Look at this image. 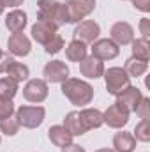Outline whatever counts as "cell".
Wrapping results in <instances>:
<instances>
[{
	"label": "cell",
	"mask_w": 150,
	"mask_h": 152,
	"mask_svg": "<svg viewBox=\"0 0 150 152\" xmlns=\"http://www.w3.org/2000/svg\"><path fill=\"white\" fill-rule=\"evenodd\" d=\"M62 94L71 101L74 106H87L94 99V87L79 78H67L62 81Z\"/></svg>",
	"instance_id": "obj_1"
},
{
	"label": "cell",
	"mask_w": 150,
	"mask_h": 152,
	"mask_svg": "<svg viewBox=\"0 0 150 152\" xmlns=\"http://www.w3.org/2000/svg\"><path fill=\"white\" fill-rule=\"evenodd\" d=\"M37 21H42L55 30L67 23V12L58 0H37Z\"/></svg>",
	"instance_id": "obj_2"
},
{
	"label": "cell",
	"mask_w": 150,
	"mask_h": 152,
	"mask_svg": "<svg viewBox=\"0 0 150 152\" xmlns=\"http://www.w3.org/2000/svg\"><path fill=\"white\" fill-rule=\"evenodd\" d=\"M103 78H104L108 94H111L115 97L122 94L127 87H131V76L124 71V67H108L104 69Z\"/></svg>",
	"instance_id": "obj_3"
},
{
	"label": "cell",
	"mask_w": 150,
	"mask_h": 152,
	"mask_svg": "<svg viewBox=\"0 0 150 152\" xmlns=\"http://www.w3.org/2000/svg\"><path fill=\"white\" fill-rule=\"evenodd\" d=\"M67 12V23H79L95 9V0H67L64 4Z\"/></svg>",
	"instance_id": "obj_4"
},
{
	"label": "cell",
	"mask_w": 150,
	"mask_h": 152,
	"mask_svg": "<svg viewBox=\"0 0 150 152\" xmlns=\"http://www.w3.org/2000/svg\"><path fill=\"white\" fill-rule=\"evenodd\" d=\"M46 110L42 106H20L16 110V118L20 122V126L27 127V129H36L44 122Z\"/></svg>",
	"instance_id": "obj_5"
},
{
	"label": "cell",
	"mask_w": 150,
	"mask_h": 152,
	"mask_svg": "<svg viewBox=\"0 0 150 152\" xmlns=\"http://www.w3.org/2000/svg\"><path fill=\"white\" fill-rule=\"evenodd\" d=\"M129 115L131 112L124 106V104H120V103H113L110 104L108 108H106V112L103 113V120H104V124L108 126V127H113V129H122L127 122H129Z\"/></svg>",
	"instance_id": "obj_6"
},
{
	"label": "cell",
	"mask_w": 150,
	"mask_h": 152,
	"mask_svg": "<svg viewBox=\"0 0 150 152\" xmlns=\"http://www.w3.org/2000/svg\"><path fill=\"white\" fill-rule=\"evenodd\" d=\"M50 94V88H48V83L41 78H32L25 83L23 87V97L28 101V103H42Z\"/></svg>",
	"instance_id": "obj_7"
},
{
	"label": "cell",
	"mask_w": 150,
	"mask_h": 152,
	"mask_svg": "<svg viewBox=\"0 0 150 152\" xmlns=\"http://www.w3.org/2000/svg\"><path fill=\"white\" fill-rule=\"evenodd\" d=\"M99 34H101V27L94 20H81L79 23H76L73 32L76 41H81L85 44H92L94 41H97Z\"/></svg>",
	"instance_id": "obj_8"
},
{
	"label": "cell",
	"mask_w": 150,
	"mask_h": 152,
	"mask_svg": "<svg viewBox=\"0 0 150 152\" xmlns=\"http://www.w3.org/2000/svg\"><path fill=\"white\" fill-rule=\"evenodd\" d=\"M42 76L46 83H62L69 78V66L64 60H51L44 66Z\"/></svg>",
	"instance_id": "obj_9"
},
{
	"label": "cell",
	"mask_w": 150,
	"mask_h": 152,
	"mask_svg": "<svg viewBox=\"0 0 150 152\" xmlns=\"http://www.w3.org/2000/svg\"><path fill=\"white\" fill-rule=\"evenodd\" d=\"M92 57L99 60H113L120 53V46H117L111 39H97L92 42Z\"/></svg>",
	"instance_id": "obj_10"
},
{
	"label": "cell",
	"mask_w": 150,
	"mask_h": 152,
	"mask_svg": "<svg viewBox=\"0 0 150 152\" xmlns=\"http://www.w3.org/2000/svg\"><path fill=\"white\" fill-rule=\"evenodd\" d=\"M110 39L117 46H127L134 39V28L127 21H117L110 30Z\"/></svg>",
	"instance_id": "obj_11"
},
{
	"label": "cell",
	"mask_w": 150,
	"mask_h": 152,
	"mask_svg": "<svg viewBox=\"0 0 150 152\" xmlns=\"http://www.w3.org/2000/svg\"><path fill=\"white\" fill-rule=\"evenodd\" d=\"M7 50L12 57H27L32 51V42L23 32L12 34L7 39Z\"/></svg>",
	"instance_id": "obj_12"
},
{
	"label": "cell",
	"mask_w": 150,
	"mask_h": 152,
	"mask_svg": "<svg viewBox=\"0 0 150 152\" xmlns=\"http://www.w3.org/2000/svg\"><path fill=\"white\" fill-rule=\"evenodd\" d=\"M79 64V73L85 76V78H90V80H95V78H101L104 75V62L95 58V57H85Z\"/></svg>",
	"instance_id": "obj_13"
},
{
	"label": "cell",
	"mask_w": 150,
	"mask_h": 152,
	"mask_svg": "<svg viewBox=\"0 0 150 152\" xmlns=\"http://www.w3.org/2000/svg\"><path fill=\"white\" fill-rule=\"evenodd\" d=\"M28 23V16L25 11H20V9H14L11 11L7 16H5V28L11 32V34H20L25 30Z\"/></svg>",
	"instance_id": "obj_14"
},
{
	"label": "cell",
	"mask_w": 150,
	"mask_h": 152,
	"mask_svg": "<svg viewBox=\"0 0 150 152\" xmlns=\"http://www.w3.org/2000/svg\"><path fill=\"white\" fill-rule=\"evenodd\" d=\"M141 97H143V92L138 88V87H127L122 94H118L117 96V103H120V104H124L129 112H134L136 110V106L140 104V101H141Z\"/></svg>",
	"instance_id": "obj_15"
},
{
	"label": "cell",
	"mask_w": 150,
	"mask_h": 152,
	"mask_svg": "<svg viewBox=\"0 0 150 152\" xmlns=\"http://www.w3.org/2000/svg\"><path fill=\"white\" fill-rule=\"evenodd\" d=\"M48 138H50V142H51L55 147L64 149V147H67V145L73 143V138H74V136H73L64 126H51V127L48 129Z\"/></svg>",
	"instance_id": "obj_16"
},
{
	"label": "cell",
	"mask_w": 150,
	"mask_h": 152,
	"mask_svg": "<svg viewBox=\"0 0 150 152\" xmlns=\"http://www.w3.org/2000/svg\"><path fill=\"white\" fill-rule=\"evenodd\" d=\"M79 118H81L83 127H85L87 131H90V129H99V127L104 124V120H103V112L97 110V108H83V110H79Z\"/></svg>",
	"instance_id": "obj_17"
},
{
	"label": "cell",
	"mask_w": 150,
	"mask_h": 152,
	"mask_svg": "<svg viewBox=\"0 0 150 152\" xmlns=\"http://www.w3.org/2000/svg\"><path fill=\"white\" fill-rule=\"evenodd\" d=\"M136 149V138L129 131L115 133L113 136V151L115 152H134Z\"/></svg>",
	"instance_id": "obj_18"
},
{
	"label": "cell",
	"mask_w": 150,
	"mask_h": 152,
	"mask_svg": "<svg viewBox=\"0 0 150 152\" xmlns=\"http://www.w3.org/2000/svg\"><path fill=\"white\" fill-rule=\"evenodd\" d=\"M30 34H32V37H34L36 42H39V44H42V46H44L50 39L57 34V30H55L53 27H50V25L42 23V21H37V23H34V25H32Z\"/></svg>",
	"instance_id": "obj_19"
},
{
	"label": "cell",
	"mask_w": 150,
	"mask_h": 152,
	"mask_svg": "<svg viewBox=\"0 0 150 152\" xmlns=\"http://www.w3.org/2000/svg\"><path fill=\"white\" fill-rule=\"evenodd\" d=\"M87 53H88L87 44L81 42V41H76V39H73V41L67 44V48H66V57H67V60H71V62H81V60L87 57Z\"/></svg>",
	"instance_id": "obj_20"
},
{
	"label": "cell",
	"mask_w": 150,
	"mask_h": 152,
	"mask_svg": "<svg viewBox=\"0 0 150 152\" xmlns=\"http://www.w3.org/2000/svg\"><path fill=\"white\" fill-rule=\"evenodd\" d=\"M73 136H81L87 133V129L83 127V122L79 118V112H69L64 118V124H62Z\"/></svg>",
	"instance_id": "obj_21"
},
{
	"label": "cell",
	"mask_w": 150,
	"mask_h": 152,
	"mask_svg": "<svg viewBox=\"0 0 150 152\" xmlns=\"http://www.w3.org/2000/svg\"><path fill=\"white\" fill-rule=\"evenodd\" d=\"M7 78H11V80H14V81H18V83H21V81H25V80H28V76H30V69H28V66H25V64H21V62H16V60H12L11 64H9V67H7Z\"/></svg>",
	"instance_id": "obj_22"
},
{
	"label": "cell",
	"mask_w": 150,
	"mask_h": 152,
	"mask_svg": "<svg viewBox=\"0 0 150 152\" xmlns=\"http://www.w3.org/2000/svg\"><path fill=\"white\" fill-rule=\"evenodd\" d=\"M147 69H149V62L138 60V58H134V57L127 58V60H125V66H124V71L131 76V78H140V76H143L147 73Z\"/></svg>",
	"instance_id": "obj_23"
},
{
	"label": "cell",
	"mask_w": 150,
	"mask_h": 152,
	"mask_svg": "<svg viewBox=\"0 0 150 152\" xmlns=\"http://www.w3.org/2000/svg\"><path fill=\"white\" fill-rule=\"evenodd\" d=\"M133 57L138 58V60H143V62H149L150 58V41L147 39H133Z\"/></svg>",
	"instance_id": "obj_24"
},
{
	"label": "cell",
	"mask_w": 150,
	"mask_h": 152,
	"mask_svg": "<svg viewBox=\"0 0 150 152\" xmlns=\"http://www.w3.org/2000/svg\"><path fill=\"white\" fill-rule=\"evenodd\" d=\"M20 90V83L11 80V78H0V97L4 99H12Z\"/></svg>",
	"instance_id": "obj_25"
},
{
	"label": "cell",
	"mask_w": 150,
	"mask_h": 152,
	"mask_svg": "<svg viewBox=\"0 0 150 152\" xmlns=\"http://www.w3.org/2000/svg\"><path fill=\"white\" fill-rule=\"evenodd\" d=\"M20 127H21V126H20V122H18L16 115H12V117H9V118L0 120V133H4L5 136H14V134H18Z\"/></svg>",
	"instance_id": "obj_26"
},
{
	"label": "cell",
	"mask_w": 150,
	"mask_h": 152,
	"mask_svg": "<svg viewBox=\"0 0 150 152\" xmlns=\"http://www.w3.org/2000/svg\"><path fill=\"white\" fill-rule=\"evenodd\" d=\"M133 136L136 138V142L149 143V142H150V122H149V120H141L140 124H136Z\"/></svg>",
	"instance_id": "obj_27"
},
{
	"label": "cell",
	"mask_w": 150,
	"mask_h": 152,
	"mask_svg": "<svg viewBox=\"0 0 150 152\" xmlns=\"http://www.w3.org/2000/svg\"><path fill=\"white\" fill-rule=\"evenodd\" d=\"M62 48H64V39H62L60 34H55L53 37L44 44V51L50 53V55H57L58 51H62Z\"/></svg>",
	"instance_id": "obj_28"
},
{
	"label": "cell",
	"mask_w": 150,
	"mask_h": 152,
	"mask_svg": "<svg viewBox=\"0 0 150 152\" xmlns=\"http://www.w3.org/2000/svg\"><path fill=\"white\" fill-rule=\"evenodd\" d=\"M134 113L138 115L141 120H149L150 118V97H147V96L141 97V101H140V104L136 106Z\"/></svg>",
	"instance_id": "obj_29"
},
{
	"label": "cell",
	"mask_w": 150,
	"mask_h": 152,
	"mask_svg": "<svg viewBox=\"0 0 150 152\" xmlns=\"http://www.w3.org/2000/svg\"><path fill=\"white\" fill-rule=\"evenodd\" d=\"M14 112H16V110H14L12 99H4V97H0V120L12 117Z\"/></svg>",
	"instance_id": "obj_30"
},
{
	"label": "cell",
	"mask_w": 150,
	"mask_h": 152,
	"mask_svg": "<svg viewBox=\"0 0 150 152\" xmlns=\"http://www.w3.org/2000/svg\"><path fill=\"white\" fill-rule=\"evenodd\" d=\"M12 60H14V58H12V55H11L9 51H2V55H0V75L7 71V67H9V64H11Z\"/></svg>",
	"instance_id": "obj_31"
},
{
	"label": "cell",
	"mask_w": 150,
	"mask_h": 152,
	"mask_svg": "<svg viewBox=\"0 0 150 152\" xmlns=\"http://www.w3.org/2000/svg\"><path fill=\"white\" fill-rule=\"evenodd\" d=\"M140 32H141V39H150V20L149 18H141L140 20Z\"/></svg>",
	"instance_id": "obj_32"
},
{
	"label": "cell",
	"mask_w": 150,
	"mask_h": 152,
	"mask_svg": "<svg viewBox=\"0 0 150 152\" xmlns=\"http://www.w3.org/2000/svg\"><path fill=\"white\" fill-rule=\"evenodd\" d=\"M134 9L141 11V12H150V0H131Z\"/></svg>",
	"instance_id": "obj_33"
},
{
	"label": "cell",
	"mask_w": 150,
	"mask_h": 152,
	"mask_svg": "<svg viewBox=\"0 0 150 152\" xmlns=\"http://www.w3.org/2000/svg\"><path fill=\"white\" fill-rule=\"evenodd\" d=\"M23 2H25V0H0V5H2L4 9H5V7H14V9H16V7H20Z\"/></svg>",
	"instance_id": "obj_34"
},
{
	"label": "cell",
	"mask_w": 150,
	"mask_h": 152,
	"mask_svg": "<svg viewBox=\"0 0 150 152\" xmlns=\"http://www.w3.org/2000/svg\"><path fill=\"white\" fill-rule=\"evenodd\" d=\"M62 152H87L83 147H79V145H76V143H71V145H67V147H64Z\"/></svg>",
	"instance_id": "obj_35"
},
{
	"label": "cell",
	"mask_w": 150,
	"mask_h": 152,
	"mask_svg": "<svg viewBox=\"0 0 150 152\" xmlns=\"http://www.w3.org/2000/svg\"><path fill=\"white\" fill-rule=\"evenodd\" d=\"M95 152H115L113 149H97Z\"/></svg>",
	"instance_id": "obj_36"
},
{
	"label": "cell",
	"mask_w": 150,
	"mask_h": 152,
	"mask_svg": "<svg viewBox=\"0 0 150 152\" xmlns=\"http://www.w3.org/2000/svg\"><path fill=\"white\" fill-rule=\"evenodd\" d=\"M2 12H4V7H2V5H0V16H2Z\"/></svg>",
	"instance_id": "obj_37"
},
{
	"label": "cell",
	"mask_w": 150,
	"mask_h": 152,
	"mask_svg": "<svg viewBox=\"0 0 150 152\" xmlns=\"http://www.w3.org/2000/svg\"><path fill=\"white\" fill-rule=\"evenodd\" d=\"M0 143H2V136H0Z\"/></svg>",
	"instance_id": "obj_38"
},
{
	"label": "cell",
	"mask_w": 150,
	"mask_h": 152,
	"mask_svg": "<svg viewBox=\"0 0 150 152\" xmlns=\"http://www.w3.org/2000/svg\"><path fill=\"white\" fill-rule=\"evenodd\" d=\"M0 55H2V50H0Z\"/></svg>",
	"instance_id": "obj_39"
}]
</instances>
